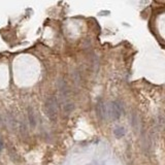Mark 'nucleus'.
<instances>
[{"label":"nucleus","instance_id":"f257e3e1","mask_svg":"<svg viewBox=\"0 0 165 165\" xmlns=\"http://www.w3.org/2000/svg\"><path fill=\"white\" fill-rule=\"evenodd\" d=\"M59 113V105L55 96H48L44 102V113L50 120H56Z\"/></svg>","mask_w":165,"mask_h":165},{"label":"nucleus","instance_id":"f03ea898","mask_svg":"<svg viewBox=\"0 0 165 165\" xmlns=\"http://www.w3.org/2000/svg\"><path fill=\"white\" fill-rule=\"evenodd\" d=\"M107 109V118H111L113 120H118L122 115V105L118 101H113L106 104Z\"/></svg>","mask_w":165,"mask_h":165},{"label":"nucleus","instance_id":"7ed1b4c3","mask_svg":"<svg viewBox=\"0 0 165 165\" xmlns=\"http://www.w3.org/2000/svg\"><path fill=\"white\" fill-rule=\"evenodd\" d=\"M96 111H97V115L100 119H106L107 118V109H106V104H104L102 101L98 102L96 106Z\"/></svg>","mask_w":165,"mask_h":165},{"label":"nucleus","instance_id":"20e7f679","mask_svg":"<svg viewBox=\"0 0 165 165\" xmlns=\"http://www.w3.org/2000/svg\"><path fill=\"white\" fill-rule=\"evenodd\" d=\"M28 121H29V125L32 128H34L36 126V118H35L34 113L31 109H29V111H28Z\"/></svg>","mask_w":165,"mask_h":165},{"label":"nucleus","instance_id":"39448f33","mask_svg":"<svg viewBox=\"0 0 165 165\" xmlns=\"http://www.w3.org/2000/svg\"><path fill=\"white\" fill-rule=\"evenodd\" d=\"M113 135L116 136L117 138H122L125 135V129L121 126H118L116 128L113 129Z\"/></svg>","mask_w":165,"mask_h":165},{"label":"nucleus","instance_id":"423d86ee","mask_svg":"<svg viewBox=\"0 0 165 165\" xmlns=\"http://www.w3.org/2000/svg\"><path fill=\"white\" fill-rule=\"evenodd\" d=\"M3 147H4V143H3V139H2V137L0 136V151L2 150L3 149Z\"/></svg>","mask_w":165,"mask_h":165}]
</instances>
